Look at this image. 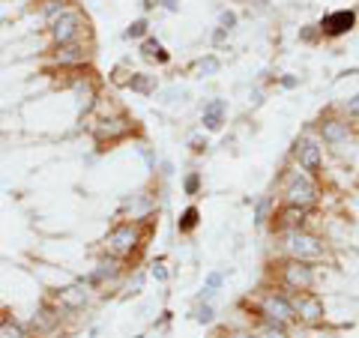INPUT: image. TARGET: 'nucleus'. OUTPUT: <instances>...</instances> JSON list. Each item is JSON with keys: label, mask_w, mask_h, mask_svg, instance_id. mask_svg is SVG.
<instances>
[{"label": "nucleus", "mask_w": 359, "mask_h": 338, "mask_svg": "<svg viewBox=\"0 0 359 338\" xmlns=\"http://www.w3.org/2000/svg\"><path fill=\"white\" fill-rule=\"evenodd\" d=\"M117 216L120 219H135V222L159 216V189L147 186V189H138V191L123 195L120 204H117Z\"/></svg>", "instance_id": "obj_14"}, {"label": "nucleus", "mask_w": 359, "mask_h": 338, "mask_svg": "<svg viewBox=\"0 0 359 338\" xmlns=\"http://www.w3.org/2000/svg\"><path fill=\"white\" fill-rule=\"evenodd\" d=\"M320 216V210L314 207H297V204H278L276 216L269 222V236L287 234V231H306L314 228V219Z\"/></svg>", "instance_id": "obj_16"}, {"label": "nucleus", "mask_w": 359, "mask_h": 338, "mask_svg": "<svg viewBox=\"0 0 359 338\" xmlns=\"http://www.w3.org/2000/svg\"><path fill=\"white\" fill-rule=\"evenodd\" d=\"M273 245H276L278 257H297V261H309V264H320V266H332V261H335L332 243L314 228L278 234V236H273Z\"/></svg>", "instance_id": "obj_3"}, {"label": "nucleus", "mask_w": 359, "mask_h": 338, "mask_svg": "<svg viewBox=\"0 0 359 338\" xmlns=\"http://www.w3.org/2000/svg\"><path fill=\"white\" fill-rule=\"evenodd\" d=\"M180 189H183L186 198L195 201L201 191H204V174H201V171H186L183 180H180Z\"/></svg>", "instance_id": "obj_30"}, {"label": "nucleus", "mask_w": 359, "mask_h": 338, "mask_svg": "<svg viewBox=\"0 0 359 338\" xmlns=\"http://www.w3.org/2000/svg\"><path fill=\"white\" fill-rule=\"evenodd\" d=\"M228 276H231V269H210V273L204 276V285H201V290H198L195 299H198V302H212L219 290L224 288Z\"/></svg>", "instance_id": "obj_23"}, {"label": "nucleus", "mask_w": 359, "mask_h": 338, "mask_svg": "<svg viewBox=\"0 0 359 338\" xmlns=\"http://www.w3.org/2000/svg\"><path fill=\"white\" fill-rule=\"evenodd\" d=\"M147 273H150V278H153V281H159V285H165V281L171 278V273H168V257H165V255H159V257H156V261L150 264Z\"/></svg>", "instance_id": "obj_33"}, {"label": "nucleus", "mask_w": 359, "mask_h": 338, "mask_svg": "<svg viewBox=\"0 0 359 338\" xmlns=\"http://www.w3.org/2000/svg\"><path fill=\"white\" fill-rule=\"evenodd\" d=\"M311 126L318 132L320 144L327 147V153H332V156H341L344 159L347 150L356 147V123L347 120L341 114V108H335V105L323 108L320 114L311 120Z\"/></svg>", "instance_id": "obj_6"}, {"label": "nucleus", "mask_w": 359, "mask_h": 338, "mask_svg": "<svg viewBox=\"0 0 359 338\" xmlns=\"http://www.w3.org/2000/svg\"><path fill=\"white\" fill-rule=\"evenodd\" d=\"M297 39H299L302 45H320L323 36H320V30H318V21H309V25H302V27L297 30Z\"/></svg>", "instance_id": "obj_32"}, {"label": "nucleus", "mask_w": 359, "mask_h": 338, "mask_svg": "<svg viewBox=\"0 0 359 338\" xmlns=\"http://www.w3.org/2000/svg\"><path fill=\"white\" fill-rule=\"evenodd\" d=\"M192 72H195V78H216V75L222 72V58L210 51V54H204V58H198V60H195Z\"/></svg>", "instance_id": "obj_28"}, {"label": "nucleus", "mask_w": 359, "mask_h": 338, "mask_svg": "<svg viewBox=\"0 0 359 338\" xmlns=\"http://www.w3.org/2000/svg\"><path fill=\"white\" fill-rule=\"evenodd\" d=\"M156 228H159V216L141 219V222H135V219H117L105 231L102 243H99V252L117 257V261L129 264V266H135V264H138V257L144 255V249H147V240L153 236Z\"/></svg>", "instance_id": "obj_1"}, {"label": "nucleus", "mask_w": 359, "mask_h": 338, "mask_svg": "<svg viewBox=\"0 0 359 338\" xmlns=\"http://www.w3.org/2000/svg\"><path fill=\"white\" fill-rule=\"evenodd\" d=\"M198 228H201V207L198 204H186L183 210H180V216H177V234L180 236H192Z\"/></svg>", "instance_id": "obj_26"}, {"label": "nucleus", "mask_w": 359, "mask_h": 338, "mask_svg": "<svg viewBox=\"0 0 359 338\" xmlns=\"http://www.w3.org/2000/svg\"><path fill=\"white\" fill-rule=\"evenodd\" d=\"M81 126H87L90 138H93V144L99 150L114 147V144H123V141L135 138V135H141L135 117H129L123 108H117V105L105 108V96H102V102L96 105V111L81 123Z\"/></svg>", "instance_id": "obj_2"}, {"label": "nucleus", "mask_w": 359, "mask_h": 338, "mask_svg": "<svg viewBox=\"0 0 359 338\" xmlns=\"http://www.w3.org/2000/svg\"><path fill=\"white\" fill-rule=\"evenodd\" d=\"M231 39V30H224V27H212V33H210V45L212 48H222L224 42Z\"/></svg>", "instance_id": "obj_39"}, {"label": "nucleus", "mask_w": 359, "mask_h": 338, "mask_svg": "<svg viewBox=\"0 0 359 338\" xmlns=\"http://www.w3.org/2000/svg\"><path fill=\"white\" fill-rule=\"evenodd\" d=\"M66 320H69V314H66L54 299H48L42 294V299L33 306V311L27 314L25 323H27V330H30L33 338H54L63 330Z\"/></svg>", "instance_id": "obj_13"}, {"label": "nucleus", "mask_w": 359, "mask_h": 338, "mask_svg": "<svg viewBox=\"0 0 359 338\" xmlns=\"http://www.w3.org/2000/svg\"><path fill=\"white\" fill-rule=\"evenodd\" d=\"M135 150H138V156L144 159V165H147V171L156 174V168H159V156H156V150L150 147L147 141H138V147H135Z\"/></svg>", "instance_id": "obj_34"}, {"label": "nucleus", "mask_w": 359, "mask_h": 338, "mask_svg": "<svg viewBox=\"0 0 359 338\" xmlns=\"http://www.w3.org/2000/svg\"><path fill=\"white\" fill-rule=\"evenodd\" d=\"M276 198L278 204H297V207H314L323 204V180L299 171L297 165L285 162L276 177Z\"/></svg>", "instance_id": "obj_4"}, {"label": "nucleus", "mask_w": 359, "mask_h": 338, "mask_svg": "<svg viewBox=\"0 0 359 338\" xmlns=\"http://www.w3.org/2000/svg\"><path fill=\"white\" fill-rule=\"evenodd\" d=\"M359 27V9L356 6H339V9H330L318 18V30L323 42H335V39H344L347 33H353Z\"/></svg>", "instance_id": "obj_17"}, {"label": "nucleus", "mask_w": 359, "mask_h": 338, "mask_svg": "<svg viewBox=\"0 0 359 338\" xmlns=\"http://www.w3.org/2000/svg\"><path fill=\"white\" fill-rule=\"evenodd\" d=\"M287 162L297 165L299 171L323 180V171H327V147L320 144V138H318V132H314L311 123H309V126H302L297 138L290 141Z\"/></svg>", "instance_id": "obj_8"}, {"label": "nucleus", "mask_w": 359, "mask_h": 338, "mask_svg": "<svg viewBox=\"0 0 359 338\" xmlns=\"http://www.w3.org/2000/svg\"><path fill=\"white\" fill-rule=\"evenodd\" d=\"M129 264H123V261H117V257H111V255H102L99 252V257H96V264L87 269L84 276H78L84 281V285L93 290V294H111V290H120V285H123V278H126V273H129Z\"/></svg>", "instance_id": "obj_10"}, {"label": "nucleus", "mask_w": 359, "mask_h": 338, "mask_svg": "<svg viewBox=\"0 0 359 338\" xmlns=\"http://www.w3.org/2000/svg\"><path fill=\"white\" fill-rule=\"evenodd\" d=\"M228 123V99L212 96L201 105V129L204 132H222Z\"/></svg>", "instance_id": "obj_18"}, {"label": "nucleus", "mask_w": 359, "mask_h": 338, "mask_svg": "<svg viewBox=\"0 0 359 338\" xmlns=\"http://www.w3.org/2000/svg\"><path fill=\"white\" fill-rule=\"evenodd\" d=\"M207 147H210V144H207V135H204V132H195L192 138H189V153L204 156V153H207Z\"/></svg>", "instance_id": "obj_37"}, {"label": "nucleus", "mask_w": 359, "mask_h": 338, "mask_svg": "<svg viewBox=\"0 0 359 338\" xmlns=\"http://www.w3.org/2000/svg\"><path fill=\"white\" fill-rule=\"evenodd\" d=\"M276 84L282 87V90H297L302 84V78L294 75V72H282V75H276Z\"/></svg>", "instance_id": "obj_38"}, {"label": "nucleus", "mask_w": 359, "mask_h": 338, "mask_svg": "<svg viewBox=\"0 0 359 338\" xmlns=\"http://www.w3.org/2000/svg\"><path fill=\"white\" fill-rule=\"evenodd\" d=\"M96 60V39L90 42H72L45 48V69L48 72H66V69H90Z\"/></svg>", "instance_id": "obj_11"}, {"label": "nucleus", "mask_w": 359, "mask_h": 338, "mask_svg": "<svg viewBox=\"0 0 359 338\" xmlns=\"http://www.w3.org/2000/svg\"><path fill=\"white\" fill-rule=\"evenodd\" d=\"M150 36V18L147 15H138V18H132L126 30H123V39L126 42H141V39H147Z\"/></svg>", "instance_id": "obj_29"}, {"label": "nucleus", "mask_w": 359, "mask_h": 338, "mask_svg": "<svg viewBox=\"0 0 359 338\" xmlns=\"http://www.w3.org/2000/svg\"><path fill=\"white\" fill-rule=\"evenodd\" d=\"M45 297L54 299L57 306L69 314V318H75V314H81L90 309V302H93V290H90L81 278H72V281H66V285L60 288H51V290H45Z\"/></svg>", "instance_id": "obj_15"}, {"label": "nucleus", "mask_w": 359, "mask_h": 338, "mask_svg": "<svg viewBox=\"0 0 359 338\" xmlns=\"http://www.w3.org/2000/svg\"><path fill=\"white\" fill-rule=\"evenodd\" d=\"M276 207H278V198L276 191H264L252 201V224L257 231H269V222L276 216Z\"/></svg>", "instance_id": "obj_19"}, {"label": "nucleus", "mask_w": 359, "mask_h": 338, "mask_svg": "<svg viewBox=\"0 0 359 338\" xmlns=\"http://www.w3.org/2000/svg\"><path fill=\"white\" fill-rule=\"evenodd\" d=\"M249 330L255 338H294V326L276 323V320H264V318H252Z\"/></svg>", "instance_id": "obj_22"}, {"label": "nucleus", "mask_w": 359, "mask_h": 338, "mask_svg": "<svg viewBox=\"0 0 359 338\" xmlns=\"http://www.w3.org/2000/svg\"><path fill=\"white\" fill-rule=\"evenodd\" d=\"M45 39H48V48L93 39V27H90V18L84 13V6L72 4L69 9H63V13L54 18L51 25H45Z\"/></svg>", "instance_id": "obj_7"}, {"label": "nucleus", "mask_w": 359, "mask_h": 338, "mask_svg": "<svg viewBox=\"0 0 359 338\" xmlns=\"http://www.w3.org/2000/svg\"><path fill=\"white\" fill-rule=\"evenodd\" d=\"M138 54H141L144 60L156 63V66H171V51H168L165 45H162V39H159V36H153V33H150L147 39H141V42H138Z\"/></svg>", "instance_id": "obj_21"}, {"label": "nucleus", "mask_w": 359, "mask_h": 338, "mask_svg": "<svg viewBox=\"0 0 359 338\" xmlns=\"http://www.w3.org/2000/svg\"><path fill=\"white\" fill-rule=\"evenodd\" d=\"M75 4V0H36V4H33L27 13L30 15H36L39 18V25H42V30H45V25H51L54 18H57L63 9H69Z\"/></svg>", "instance_id": "obj_20"}, {"label": "nucleus", "mask_w": 359, "mask_h": 338, "mask_svg": "<svg viewBox=\"0 0 359 338\" xmlns=\"http://www.w3.org/2000/svg\"><path fill=\"white\" fill-rule=\"evenodd\" d=\"M216 27H224V30H237L240 27V15H237V9H222L219 13V21H216Z\"/></svg>", "instance_id": "obj_35"}, {"label": "nucleus", "mask_w": 359, "mask_h": 338, "mask_svg": "<svg viewBox=\"0 0 359 338\" xmlns=\"http://www.w3.org/2000/svg\"><path fill=\"white\" fill-rule=\"evenodd\" d=\"M126 90H132L135 96H156V90H159V78H156V72H132V78L126 81Z\"/></svg>", "instance_id": "obj_24"}, {"label": "nucleus", "mask_w": 359, "mask_h": 338, "mask_svg": "<svg viewBox=\"0 0 359 338\" xmlns=\"http://www.w3.org/2000/svg\"><path fill=\"white\" fill-rule=\"evenodd\" d=\"M174 174V162L171 159H159V168H156V177H171Z\"/></svg>", "instance_id": "obj_40"}, {"label": "nucleus", "mask_w": 359, "mask_h": 338, "mask_svg": "<svg viewBox=\"0 0 359 338\" xmlns=\"http://www.w3.org/2000/svg\"><path fill=\"white\" fill-rule=\"evenodd\" d=\"M159 6L165 13H180V0H159Z\"/></svg>", "instance_id": "obj_41"}, {"label": "nucleus", "mask_w": 359, "mask_h": 338, "mask_svg": "<svg viewBox=\"0 0 359 338\" xmlns=\"http://www.w3.org/2000/svg\"><path fill=\"white\" fill-rule=\"evenodd\" d=\"M141 9H144V15H147L153 9H159V0H141Z\"/></svg>", "instance_id": "obj_42"}, {"label": "nucleus", "mask_w": 359, "mask_h": 338, "mask_svg": "<svg viewBox=\"0 0 359 338\" xmlns=\"http://www.w3.org/2000/svg\"><path fill=\"white\" fill-rule=\"evenodd\" d=\"M341 114L347 117V120H359V90H356V93L351 96V99H344V102H341Z\"/></svg>", "instance_id": "obj_36"}, {"label": "nucleus", "mask_w": 359, "mask_h": 338, "mask_svg": "<svg viewBox=\"0 0 359 338\" xmlns=\"http://www.w3.org/2000/svg\"><path fill=\"white\" fill-rule=\"evenodd\" d=\"M0 338H33L27 323L15 314H0Z\"/></svg>", "instance_id": "obj_27"}, {"label": "nucleus", "mask_w": 359, "mask_h": 338, "mask_svg": "<svg viewBox=\"0 0 359 338\" xmlns=\"http://www.w3.org/2000/svg\"><path fill=\"white\" fill-rule=\"evenodd\" d=\"M249 314L252 318L285 323V326H297V314H294V306H290V297L276 285H264L255 290L249 297Z\"/></svg>", "instance_id": "obj_9"}, {"label": "nucleus", "mask_w": 359, "mask_h": 338, "mask_svg": "<svg viewBox=\"0 0 359 338\" xmlns=\"http://www.w3.org/2000/svg\"><path fill=\"white\" fill-rule=\"evenodd\" d=\"M135 338H144V335H135Z\"/></svg>", "instance_id": "obj_43"}, {"label": "nucleus", "mask_w": 359, "mask_h": 338, "mask_svg": "<svg viewBox=\"0 0 359 338\" xmlns=\"http://www.w3.org/2000/svg\"><path fill=\"white\" fill-rule=\"evenodd\" d=\"M287 297L297 314V326H302V330H320V326L330 323L327 299L318 290H297V294H287Z\"/></svg>", "instance_id": "obj_12"}, {"label": "nucleus", "mask_w": 359, "mask_h": 338, "mask_svg": "<svg viewBox=\"0 0 359 338\" xmlns=\"http://www.w3.org/2000/svg\"><path fill=\"white\" fill-rule=\"evenodd\" d=\"M266 276L269 285L282 288L285 294H297V290H318L323 281V266L320 264H309V261H297V257H278L266 264Z\"/></svg>", "instance_id": "obj_5"}, {"label": "nucleus", "mask_w": 359, "mask_h": 338, "mask_svg": "<svg viewBox=\"0 0 359 338\" xmlns=\"http://www.w3.org/2000/svg\"><path fill=\"white\" fill-rule=\"evenodd\" d=\"M147 278H150L147 269L132 266L129 273H126V278H123V285H120L123 299H129V297H141V294H144V285H147Z\"/></svg>", "instance_id": "obj_25"}, {"label": "nucleus", "mask_w": 359, "mask_h": 338, "mask_svg": "<svg viewBox=\"0 0 359 338\" xmlns=\"http://www.w3.org/2000/svg\"><path fill=\"white\" fill-rule=\"evenodd\" d=\"M216 306L212 302H198L195 299V306H192V320L201 323V326H210V323H216Z\"/></svg>", "instance_id": "obj_31"}]
</instances>
